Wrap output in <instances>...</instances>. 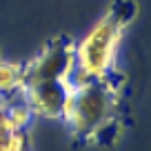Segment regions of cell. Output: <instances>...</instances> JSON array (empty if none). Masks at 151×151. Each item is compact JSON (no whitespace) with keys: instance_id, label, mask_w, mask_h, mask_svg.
<instances>
[{"instance_id":"6da1fadb","label":"cell","mask_w":151,"mask_h":151,"mask_svg":"<svg viewBox=\"0 0 151 151\" xmlns=\"http://www.w3.org/2000/svg\"><path fill=\"white\" fill-rule=\"evenodd\" d=\"M120 85L118 71L102 80L73 85V107L67 118L71 133L87 145H113L120 131Z\"/></svg>"},{"instance_id":"7a4b0ae2","label":"cell","mask_w":151,"mask_h":151,"mask_svg":"<svg viewBox=\"0 0 151 151\" xmlns=\"http://www.w3.org/2000/svg\"><path fill=\"white\" fill-rule=\"evenodd\" d=\"M138 7L133 0H113L104 16L87 31L80 42H76V69L71 73V85L85 80H102L116 73L122 33L136 20Z\"/></svg>"},{"instance_id":"3957f363","label":"cell","mask_w":151,"mask_h":151,"mask_svg":"<svg viewBox=\"0 0 151 151\" xmlns=\"http://www.w3.org/2000/svg\"><path fill=\"white\" fill-rule=\"evenodd\" d=\"M76 69V42L67 36H58L45 49L24 62V85L40 80H71Z\"/></svg>"},{"instance_id":"277c9868","label":"cell","mask_w":151,"mask_h":151,"mask_svg":"<svg viewBox=\"0 0 151 151\" xmlns=\"http://www.w3.org/2000/svg\"><path fill=\"white\" fill-rule=\"evenodd\" d=\"M71 80H40L24 85V98L31 107L33 116H42L49 120H60L62 104L71 93Z\"/></svg>"},{"instance_id":"5b68a950","label":"cell","mask_w":151,"mask_h":151,"mask_svg":"<svg viewBox=\"0 0 151 151\" xmlns=\"http://www.w3.org/2000/svg\"><path fill=\"white\" fill-rule=\"evenodd\" d=\"M24 96V65L0 58V102Z\"/></svg>"}]
</instances>
